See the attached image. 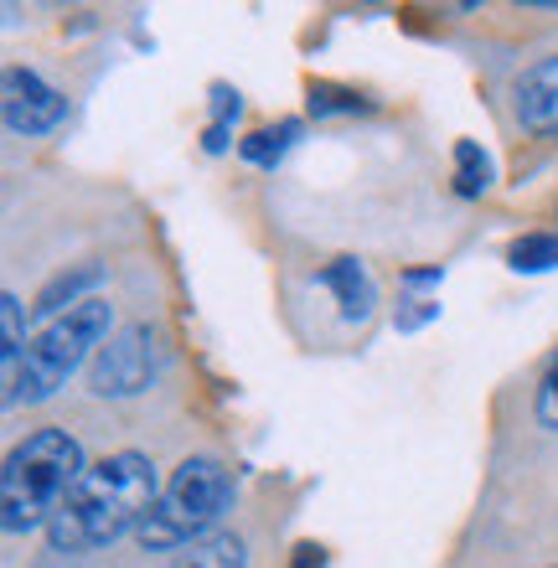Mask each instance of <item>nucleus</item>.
I'll return each mask as SVG.
<instances>
[{"instance_id":"obj_13","label":"nucleus","mask_w":558,"mask_h":568,"mask_svg":"<svg viewBox=\"0 0 558 568\" xmlns=\"http://www.w3.org/2000/svg\"><path fill=\"white\" fill-rule=\"evenodd\" d=\"M491 186V155L476 140H455V192L481 196Z\"/></svg>"},{"instance_id":"obj_21","label":"nucleus","mask_w":558,"mask_h":568,"mask_svg":"<svg viewBox=\"0 0 558 568\" xmlns=\"http://www.w3.org/2000/svg\"><path fill=\"white\" fill-rule=\"evenodd\" d=\"M404 284H439V264H435V270H408Z\"/></svg>"},{"instance_id":"obj_6","label":"nucleus","mask_w":558,"mask_h":568,"mask_svg":"<svg viewBox=\"0 0 558 568\" xmlns=\"http://www.w3.org/2000/svg\"><path fill=\"white\" fill-rule=\"evenodd\" d=\"M0 109H6V130L11 135H52L68 120V99L31 68H6Z\"/></svg>"},{"instance_id":"obj_4","label":"nucleus","mask_w":558,"mask_h":568,"mask_svg":"<svg viewBox=\"0 0 558 568\" xmlns=\"http://www.w3.org/2000/svg\"><path fill=\"white\" fill-rule=\"evenodd\" d=\"M233 491L239 486H233V470L223 460H212V455L182 460L171 470L166 486H161V496H155L151 517L140 523V532H135L140 548L145 554H171V548L202 542V532L233 507Z\"/></svg>"},{"instance_id":"obj_9","label":"nucleus","mask_w":558,"mask_h":568,"mask_svg":"<svg viewBox=\"0 0 558 568\" xmlns=\"http://www.w3.org/2000/svg\"><path fill=\"white\" fill-rule=\"evenodd\" d=\"M93 284H104V264H78V270H62V274H52V280L42 284V290H37V305H31V311L37 315H47V321H52V315H62V311H73V305H83V290H93Z\"/></svg>"},{"instance_id":"obj_17","label":"nucleus","mask_w":558,"mask_h":568,"mask_svg":"<svg viewBox=\"0 0 558 568\" xmlns=\"http://www.w3.org/2000/svg\"><path fill=\"white\" fill-rule=\"evenodd\" d=\"M311 109L316 114H357V109H367L357 93L347 89H326V83H311Z\"/></svg>"},{"instance_id":"obj_7","label":"nucleus","mask_w":558,"mask_h":568,"mask_svg":"<svg viewBox=\"0 0 558 568\" xmlns=\"http://www.w3.org/2000/svg\"><path fill=\"white\" fill-rule=\"evenodd\" d=\"M517 120L532 135H558V58L532 62L517 78Z\"/></svg>"},{"instance_id":"obj_2","label":"nucleus","mask_w":558,"mask_h":568,"mask_svg":"<svg viewBox=\"0 0 558 568\" xmlns=\"http://www.w3.org/2000/svg\"><path fill=\"white\" fill-rule=\"evenodd\" d=\"M83 445L68 429H37L6 455L0 470V523L6 532H31L37 523H52V511L68 501L83 480Z\"/></svg>"},{"instance_id":"obj_1","label":"nucleus","mask_w":558,"mask_h":568,"mask_svg":"<svg viewBox=\"0 0 558 568\" xmlns=\"http://www.w3.org/2000/svg\"><path fill=\"white\" fill-rule=\"evenodd\" d=\"M155 496H161V480H155V465L140 449L104 455L99 465L83 470V480L68 491V501L52 511L47 542L58 554H99L124 532H140Z\"/></svg>"},{"instance_id":"obj_15","label":"nucleus","mask_w":558,"mask_h":568,"mask_svg":"<svg viewBox=\"0 0 558 568\" xmlns=\"http://www.w3.org/2000/svg\"><path fill=\"white\" fill-rule=\"evenodd\" d=\"M532 414H538L544 429H558V346H554V357H548L544 377H538V404H532Z\"/></svg>"},{"instance_id":"obj_20","label":"nucleus","mask_w":558,"mask_h":568,"mask_svg":"<svg viewBox=\"0 0 558 568\" xmlns=\"http://www.w3.org/2000/svg\"><path fill=\"white\" fill-rule=\"evenodd\" d=\"M202 150H207V155H223V150H227V124H207V135H202Z\"/></svg>"},{"instance_id":"obj_8","label":"nucleus","mask_w":558,"mask_h":568,"mask_svg":"<svg viewBox=\"0 0 558 568\" xmlns=\"http://www.w3.org/2000/svg\"><path fill=\"white\" fill-rule=\"evenodd\" d=\"M316 284L336 295L342 321H367L373 305H377V284H373V274H367L357 258H332V264L316 274Z\"/></svg>"},{"instance_id":"obj_11","label":"nucleus","mask_w":558,"mask_h":568,"mask_svg":"<svg viewBox=\"0 0 558 568\" xmlns=\"http://www.w3.org/2000/svg\"><path fill=\"white\" fill-rule=\"evenodd\" d=\"M295 140H301V120H280V124H270V130H254V135L239 145V155L254 165H274Z\"/></svg>"},{"instance_id":"obj_14","label":"nucleus","mask_w":558,"mask_h":568,"mask_svg":"<svg viewBox=\"0 0 558 568\" xmlns=\"http://www.w3.org/2000/svg\"><path fill=\"white\" fill-rule=\"evenodd\" d=\"M0 362H6V377H16V367H21V352H27V331H21V300L6 290L0 295Z\"/></svg>"},{"instance_id":"obj_3","label":"nucleus","mask_w":558,"mask_h":568,"mask_svg":"<svg viewBox=\"0 0 558 568\" xmlns=\"http://www.w3.org/2000/svg\"><path fill=\"white\" fill-rule=\"evenodd\" d=\"M114 336V305L104 295H89L73 311L52 315L21 352L16 377H6V404H42Z\"/></svg>"},{"instance_id":"obj_18","label":"nucleus","mask_w":558,"mask_h":568,"mask_svg":"<svg viewBox=\"0 0 558 568\" xmlns=\"http://www.w3.org/2000/svg\"><path fill=\"white\" fill-rule=\"evenodd\" d=\"M239 109H243L239 89H227V83H212V124H233V120H239Z\"/></svg>"},{"instance_id":"obj_12","label":"nucleus","mask_w":558,"mask_h":568,"mask_svg":"<svg viewBox=\"0 0 558 568\" xmlns=\"http://www.w3.org/2000/svg\"><path fill=\"white\" fill-rule=\"evenodd\" d=\"M507 264H513L517 274L558 270V233H523V239L507 248Z\"/></svg>"},{"instance_id":"obj_19","label":"nucleus","mask_w":558,"mask_h":568,"mask_svg":"<svg viewBox=\"0 0 558 568\" xmlns=\"http://www.w3.org/2000/svg\"><path fill=\"white\" fill-rule=\"evenodd\" d=\"M295 568H326V548H316V542H301V548H295Z\"/></svg>"},{"instance_id":"obj_16","label":"nucleus","mask_w":558,"mask_h":568,"mask_svg":"<svg viewBox=\"0 0 558 568\" xmlns=\"http://www.w3.org/2000/svg\"><path fill=\"white\" fill-rule=\"evenodd\" d=\"M435 315H439V300L408 295V300H398V311H393V326H398V331H419V326H429Z\"/></svg>"},{"instance_id":"obj_5","label":"nucleus","mask_w":558,"mask_h":568,"mask_svg":"<svg viewBox=\"0 0 558 568\" xmlns=\"http://www.w3.org/2000/svg\"><path fill=\"white\" fill-rule=\"evenodd\" d=\"M161 357H166V352H161L155 326H145V321H140V326H120L93 352L89 388L99 393V398H135V393H145L155 383Z\"/></svg>"},{"instance_id":"obj_10","label":"nucleus","mask_w":558,"mask_h":568,"mask_svg":"<svg viewBox=\"0 0 558 568\" xmlns=\"http://www.w3.org/2000/svg\"><path fill=\"white\" fill-rule=\"evenodd\" d=\"M166 568H248V548H243V538H233V532H212V538L182 548Z\"/></svg>"}]
</instances>
